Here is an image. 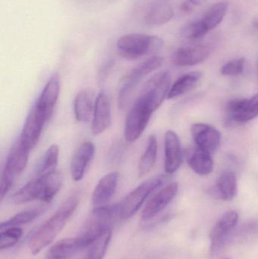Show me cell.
Instances as JSON below:
<instances>
[{
  "instance_id": "obj_3",
  "label": "cell",
  "mask_w": 258,
  "mask_h": 259,
  "mask_svg": "<svg viewBox=\"0 0 258 259\" xmlns=\"http://www.w3.org/2000/svg\"><path fill=\"white\" fill-rule=\"evenodd\" d=\"M165 45L162 38L144 33H127L117 41L120 56L134 60L144 56L159 53Z\"/></svg>"
},
{
  "instance_id": "obj_27",
  "label": "cell",
  "mask_w": 258,
  "mask_h": 259,
  "mask_svg": "<svg viewBox=\"0 0 258 259\" xmlns=\"http://www.w3.org/2000/svg\"><path fill=\"white\" fill-rule=\"evenodd\" d=\"M228 8L229 2L224 0L215 3L206 11L201 20L209 31L218 27L222 22L227 15Z\"/></svg>"
},
{
  "instance_id": "obj_24",
  "label": "cell",
  "mask_w": 258,
  "mask_h": 259,
  "mask_svg": "<svg viewBox=\"0 0 258 259\" xmlns=\"http://www.w3.org/2000/svg\"><path fill=\"white\" fill-rule=\"evenodd\" d=\"M186 161L197 175L204 176L210 175L213 171L214 161L212 154L197 146L188 151Z\"/></svg>"
},
{
  "instance_id": "obj_13",
  "label": "cell",
  "mask_w": 258,
  "mask_h": 259,
  "mask_svg": "<svg viewBox=\"0 0 258 259\" xmlns=\"http://www.w3.org/2000/svg\"><path fill=\"white\" fill-rule=\"evenodd\" d=\"M191 134L197 147L210 154L215 153L220 147L221 133L210 124L196 123L191 127Z\"/></svg>"
},
{
  "instance_id": "obj_21",
  "label": "cell",
  "mask_w": 258,
  "mask_h": 259,
  "mask_svg": "<svg viewBox=\"0 0 258 259\" xmlns=\"http://www.w3.org/2000/svg\"><path fill=\"white\" fill-rule=\"evenodd\" d=\"M119 180L120 175L118 172H112L102 177L92 193V205L95 207L107 205L116 193Z\"/></svg>"
},
{
  "instance_id": "obj_9",
  "label": "cell",
  "mask_w": 258,
  "mask_h": 259,
  "mask_svg": "<svg viewBox=\"0 0 258 259\" xmlns=\"http://www.w3.org/2000/svg\"><path fill=\"white\" fill-rule=\"evenodd\" d=\"M60 93V77L55 72L47 81L34 106L45 121H48L53 115Z\"/></svg>"
},
{
  "instance_id": "obj_7",
  "label": "cell",
  "mask_w": 258,
  "mask_h": 259,
  "mask_svg": "<svg viewBox=\"0 0 258 259\" xmlns=\"http://www.w3.org/2000/svg\"><path fill=\"white\" fill-rule=\"evenodd\" d=\"M154 113L140 97H138L129 112L124 125V137L128 143H133L143 134Z\"/></svg>"
},
{
  "instance_id": "obj_28",
  "label": "cell",
  "mask_w": 258,
  "mask_h": 259,
  "mask_svg": "<svg viewBox=\"0 0 258 259\" xmlns=\"http://www.w3.org/2000/svg\"><path fill=\"white\" fill-rule=\"evenodd\" d=\"M59 147L53 144L46 149L36 170V178L50 175L57 170L59 164Z\"/></svg>"
},
{
  "instance_id": "obj_10",
  "label": "cell",
  "mask_w": 258,
  "mask_h": 259,
  "mask_svg": "<svg viewBox=\"0 0 258 259\" xmlns=\"http://www.w3.org/2000/svg\"><path fill=\"white\" fill-rule=\"evenodd\" d=\"M239 214L236 211L224 213L215 224L210 233L211 252H219L227 242L229 236L237 225Z\"/></svg>"
},
{
  "instance_id": "obj_23",
  "label": "cell",
  "mask_w": 258,
  "mask_h": 259,
  "mask_svg": "<svg viewBox=\"0 0 258 259\" xmlns=\"http://www.w3.org/2000/svg\"><path fill=\"white\" fill-rule=\"evenodd\" d=\"M95 93L90 89L82 90L74 99V110L78 122L86 123L93 116L95 103Z\"/></svg>"
},
{
  "instance_id": "obj_5",
  "label": "cell",
  "mask_w": 258,
  "mask_h": 259,
  "mask_svg": "<svg viewBox=\"0 0 258 259\" xmlns=\"http://www.w3.org/2000/svg\"><path fill=\"white\" fill-rule=\"evenodd\" d=\"M168 180V175H162L146 180L130 192L120 205V219L127 220L133 217L154 190L162 187Z\"/></svg>"
},
{
  "instance_id": "obj_18",
  "label": "cell",
  "mask_w": 258,
  "mask_h": 259,
  "mask_svg": "<svg viewBox=\"0 0 258 259\" xmlns=\"http://www.w3.org/2000/svg\"><path fill=\"white\" fill-rule=\"evenodd\" d=\"M211 48L206 45L181 47L172 55V62L177 66H193L204 62L210 56Z\"/></svg>"
},
{
  "instance_id": "obj_39",
  "label": "cell",
  "mask_w": 258,
  "mask_h": 259,
  "mask_svg": "<svg viewBox=\"0 0 258 259\" xmlns=\"http://www.w3.org/2000/svg\"><path fill=\"white\" fill-rule=\"evenodd\" d=\"M252 25L253 27H254V30H257L258 31V18H254L252 21Z\"/></svg>"
},
{
  "instance_id": "obj_20",
  "label": "cell",
  "mask_w": 258,
  "mask_h": 259,
  "mask_svg": "<svg viewBox=\"0 0 258 259\" xmlns=\"http://www.w3.org/2000/svg\"><path fill=\"white\" fill-rule=\"evenodd\" d=\"M174 15V9L169 0H154L144 15L143 23L147 27H159L169 22Z\"/></svg>"
},
{
  "instance_id": "obj_16",
  "label": "cell",
  "mask_w": 258,
  "mask_h": 259,
  "mask_svg": "<svg viewBox=\"0 0 258 259\" xmlns=\"http://www.w3.org/2000/svg\"><path fill=\"white\" fill-rule=\"evenodd\" d=\"M112 122V110L109 96L101 91L95 99V108L92 121V132L99 135L109 128Z\"/></svg>"
},
{
  "instance_id": "obj_25",
  "label": "cell",
  "mask_w": 258,
  "mask_h": 259,
  "mask_svg": "<svg viewBox=\"0 0 258 259\" xmlns=\"http://www.w3.org/2000/svg\"><path fill=\"white\" fill-rule=\"evenodd\" d=\"M158 141L157 137L154 134L149 136L147 142L146 148L139 160L138 174L139 178H143L156 164L157 158Z\"/></svg>"
},
{
  "instance_id": "obj_17",
  "label": "cell",
  "mask_w": 258,
  "mask_h": 259,
  "mask_svg": "<svg viewBox=\"0 0 258 259\" xmlns=\"http://www.w3.org/2000/svg\"><path fill=\"white\" fill-rule=\"evenodd\" d=\"M88 246L89 243L80 236L75 238L63 239L48 249L45 259H71Z\"/></svg>"
},
{
  "instance_id": "obj_11",
  "label": "cell",
  "mask_w": 258,
  "mask_h": 259,
  "mask_svg": "<svg viewBox=\"0 0 258 259\" xmlns=\"http://www.w3.org/2000/svg\"><path fill=\"white\" fill-rule=\"evenodd\" d=\"M177 182L171 183L159 190L147 202L142 210L141 217L143 221H148L162 212L172 202L178 193Z\"/></svg>"
},
{
  "instance_id": "obj_4",
  "label": "cell",
  "mask_w": 258,
  "mask_h": 259,
  "mask_svg": "<svg viewBox=\"0 0 258 259\" xmlns=\"http://www.w3.org/2000/svg\"><path fill=\"white\" fill-rule=\"evenodd\" d=\"M30 149L19 138L14 143L6 158V164L2 173L0 196L1 199L10 191L17 177L19 176L28 162Z\"/></svg>"
},
{
  "instance_id": "obj_22",
  "label": "cell",
  "mask_w": 258,
  "mask_h": 259,
  "mask_svg": "<svg viewBox=\"0 0 258 259\" xmlns=\"http://www.w3.org/2000/svg\"><path fill=\"white\" fill-rule=\"evenodd\" d=\"M237 191V177L233 172L227 171L218 178L216 184L209 190V194L216 199L230 201L236 197Z\"/></svg>"
},
{
  "instance_id": "obj_38",
  "label": "cell",
  "mask_w": 258,
  "mask_h": 259,
  "mask_svg": "<svg viewBox=\"0 0 258 259\" xmlns=\"http://www.w3.org/2000/svg\"><path fill=\"white\" fill-rule=\"evenodd\" d=\"M188 2L193 5V6H200L204 3L206 0H187Z\"/></svg>"
},
{
  "instance_id": "obj_12",
  "label": "cell",
  "mask_w": 258,
  "mask_h": 259,
  "mask_svg": "<svg viewBox=\"0 0 258 259\" xmlns=\"http://www.w3.org/2000/svg\"><path fill=\"white\" fill-rule=\"evenodd\" d=\"M229 119L236 123H246L258 116V94L250 99H235L227 104Z\"/></svg>"
},
{
  "instance_id": "obj_19",
  "label": "cell",
  "mask_w": 258,
  "mask_h": 259,
  "mask_svg": "<svg viewBox=\"0 0 258 259\" xmlns=\"http://www.w3.org/2000/svg\"><path fill=\"white\" fill-rule=\"evenodd\" d=\"M95 147L92 142H83L73 155L71 162V175L74 181L83 179L88 166L95 156Z\"/></svg>"
},
{
  "instance_id": "obj_35",
  "label": "cell",
  "mask_w": 258,
  "mask_h": 259,
  "mask_svg": "<svg viewBox=\"0 0 258 259\" xmlns=\"http://www.w3.org/2000/svg\"><path fill=\"white\" fill-rule=\"evenodd\" d=\"M245 60L244 58H237L229 61L221 68V73L224 76H238L245 70Z\"/></svg>"
},
{
  "instance_id": "obj_1",
  "label": "cell",
  "mask_w": 258,
  "mask_h": 259,
  "mask_svg": "<svg viewBox=\"0 0 258 259\" xmlns=\"http://www.w3.org/2000/svg\"><path fill=\"white\" fill-rule=\"evenodd\" d=\"M80 199L78 193L69 196L32 236L29 241V247L33 255H37L55 240L77 209Z\"/></svg>"
},
{
  "instance_id": "obj_2",
  "label": "cell",
  "mask_w": 258,
  "mask_h": 259,
  "mask_svg": "<svg viewBox=\"0 0 258 259\" xmlns=\"http://www.w3.org/2000/svg\"><path fill=\"white\" fill-rule=\"evenodd\" d=\"M62 183L63 175L58 170L36 178L14 193L10 202L14 205H21L35 200L50 202L59 193Z\"/></svg>"
},
{
  "instance_id": "obj_33",
  "label": "cell",
  "mask_w": 258,
  "mask_h": 259,
  "mask_svg": "<svg viewBox=\"0 0 258 259\" xmlns=\"http://www.w3.org/2000/svg\"><path fill=\"white\" fill-rule=\"evenodd\" d=\"M163 58L161 56H153L142 62V63L139 64L130 72L142 79L144 76L159 69L163 65Z\"/></svg>"
},
{
  "instance_id": "obj_26",
  "label": "cell",
  "mask_w": 258,
  "mask_h": 259,
  "mask_svg": "<svg viewBox=\"0 0 258 259\" xmlns=\"http://www.w3.org/2000/svg\"><path fill=\"white\" fill-rule=\"evenodd\" d=\"M201 77V74L198 71H192L180 76L174 84L171 86L168 94V99L177 98L194 88Z\"/></svg>"
},
{
  "instance_id": "obj_6",
  "label": "cell",
  "mask_w": 258,
  "mask_h": 259,
  "mask_svg": "<svg viewBox=\"0 0 258 259\" xmlns=\"http://www.w3.org/2000/svg\"><path fill=\"white\" fill-rule=\"evenodd\" d=\"M120 219L119 203L95 207L88 218L80 237L90 244L92 240L107 230Z\"/></svg>"
},
{
  "instance_id": "obj_29",
  "label": "cell",
  "mask_w": 258,
  "mask_h": 259,
  "mask_svg": "<svg viewBox=\"0 0 258 259\" xmlns=\"http://www.w3.org/2000/svg\"><path fill=\"white\" fill-rule=\"evenodd\" d=\"M112 237V229L100 234L88 246L87 252L84 259H103L110 244Z\"/></svg>"
},
{
  "instance_id": "obj_15",
  "label": "cell",
  "mask_w": 258,
  "mask_h": 259,
  "mask_svg": "<svg viewBox=\"0 0 258 259\" xmlns=\"http://www.w3.org/2000/svg\"><path fill=\"white\" fill-rule=\"evenodd\" d=\"M183 161L180 138L174 131H168L165 135V170L167 175L175 173Z\"/></svg>"
},
{
  "instance_id": "obj_8",
  "label": "cell",
  "mask_w": 258,
  "mask_h": 259,
  "mask_svg": "<svg viewBox=\"0 0 258 259\" xmlns=\"http://www.w3.org/2000/svg\"><path fill=\"white\" fill-rule=\"evenodd\" d=\"M171 88V73L168 71H161L148 80L139 97L154 112L168 98Z\"/></svg>"
},
{
  "instance_id": "obj_37",
  "label": "cell",
  "mask_w": 258,
  "mask_h": 259,
  "mask_svg": "<svg viewBox=\"0 0 258 259\" xmlns=\"http://www.w3.org/2000/svg\"><path fill=\"white\" fill-rule=\"evenodd\" d=\"M192 6L193 5L191 4L189 2H188V3H182L181 5V10L183 11V12H186V13H188V12H190L192 10Z\"/></svg>"
},
{
  "instance_id": "obj_32",
  "label": "cell",
  "mask_w": 258,
  "mask_h": 259,
  "mask_svg": "<svg viewBox=\"0 0 258 259\" xmlns=\"http://www.w3.org/2000/svg\"><path fill=\"white\" fill-rule=\"evenodd\" d=\"M209 30L201 19L191 21L184 24L180 29V34L187 39L198 40L204 37Z\"/></svg>"
},
{
  "instance_id": "obj_14",
  "label": "cell",
  "mask_w": 258,
  "mask_h": 259,
  "mask_svg": "<svg viewBox=\"0 0 258 259\" xmlns=\"http://www.w3.org/2000/svg\"><path fill=\"white\" fill-rule=\"evenodd\" d=\"M45 123L46 121L42 118V115L39 114L33 105L26 118L19 137L21 141L30 150H32L37 145Z\"/></svg>"
},
{
  "instance_id": "obj_30",
  "label": "cell",
  "mask_w": 258,
  "mask_h": 259,
  "mask_svg": "<svg viewBox=\"0 0 258 259\" xmlns=\"http://www.w3.org/2000/svg\"><path fill=\"white\" fill-rule=\"evenodd\" d=\"M141 80L142 78L130 72L124 76L121 80V88L118 94V105L120 109H125L132 94L134 92L138 84L140 83Z\"/></svg>"
},
{
  "instance_id": "obj_36",
  "label": "cell",
  "mask_w": 258,
  "mask_h": 259,
  "mask_svg": "<svg viewBox=\"0 0 258 259\" xmlns=\"http://www.w3.org/2000/svg\"><path fill=\"white\" fill-rule=\"evenodd\" d=\"M115 65V59H110L104 65H102L101 69L99 70V73H98V77H99L101 81H103L107 77Z\"/></svg>"
},
{
  "instance_id": "obj_31",
  "label": "cell",
  "mask_w": 258,
  "mask_h": 259,
  "mask_svg": "<svg viewBox=\"0 0 258 259\" xmlns=\"http://www.w3.org/2000/svg\"><path fill=\"white\" fill-rule=\"evenodd\" d=\"M44 211H45V208H37L21 211L6 222H3L0 226V229L3 231L6 228H15V227H19L21 225L30 223L37 219L42 213H43Z\"/></svg>"
},
{
  "instance_id": "obj_34",
  "label": "cell",
  "mask_w": 258,
  "mask_h": 259,
  "mask_svg": "<svg viewBox=\"0 0 258 259\" xmlns=\"http://www.w3.org/2000/svg\"><path fill=\"white\" fill-rule=\"evenodd\" d=\"M23 231L19 227L3 230L0 234V249H7L16 245L21 240Z\"/></svg>"
}]
</instances>
